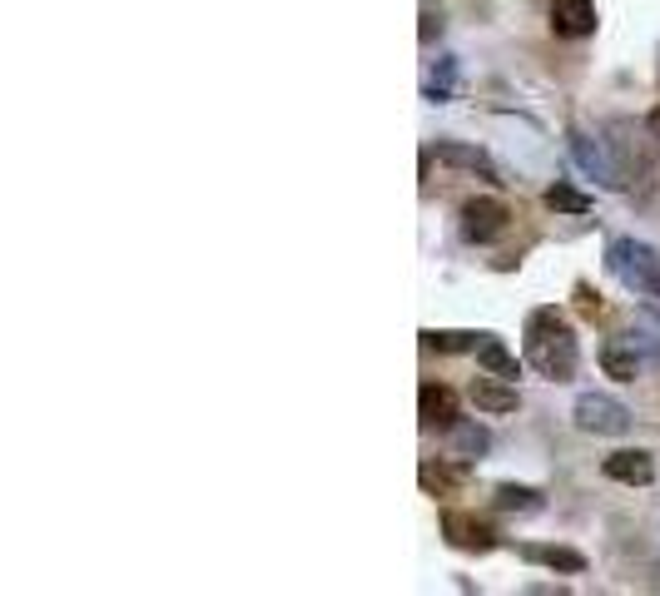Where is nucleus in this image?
<instances>
[{
	"label": "nucleus",
	"instance_id": "1",
	"mask_svg": "<svg viewBox=\"0 0 660 596\" xmlns=\"http://www.w3.org/2000/svg\"><path fill=\"white\" fill-rule=\"evenodd\" d=\"M527 358L531 368L551 383H566L576 378V338L566 328V318L556 308H541L531 313V328H527Z\"/></svg>",
	"mask_w": 660,
	"mask_h": 596
},
{
	"label": "nucleus",
	"instance_id": "2",
	"mask_svg": "<svg viewBox=\"0 0 660 596\" xmlns=\"http://www.w3.org/2000/svg\"><path fill=\"white\" fill-rule=\"evenodd\" d=\"M606 269L626 284V289H636V294H646V284L656 279V249L651 244H636V239H616L611 249H606Z\"/></svg>",
	"mask_w": 660,
	"mask_h": 596
},
{
	"label": "nucleus",
	"instance_id": "3",
	"mask_svg": "<svg viewBox=\"0 0 660 596\" xmlns=\"http://www.w3.org/2000/svg\"><path fill=\"white\" fill-rule=\"evenodd\" d=\"M576 428L596 433V438H621L631 428V408L606 398V393H581L576 398Z\"/></svg>",
	"mask_w": 660,
	"mask_h": 596
},
{
	"label": "nucleus",
	"instance_id": "4",
	"mask_svg": "<svg viewBox=\"0 0 660 596\" xmlns=\"http://www.w3.org/2000/svg\"><path fill=\"white\" fill-rule=\"evenodd\" d=\"M606 149L616 154V169H621V179H636V174H646L651 169V159H656V145L631 125V120H616L611 125V140H606Z\"/></svg>",
	"mask_w": 660,
	"mask_h": 596
},
{
	"label": "nucleus",
	"instance_id": "5",
	"mask_svg": "<svg viewBox=\"0 0 660 596\" xmlns=\"http://www.w3.org/2000/svg\"><path fill=\"white\" fill-rule=\"evenodd\" d=\"M507 224H512V209H507L502 199H467V204H462V234H467L472 244L502 239Z\"/></svg>",
	"mask_w": 660,
	"mask_h": 596
},
{
	"label": "nucleus",
	"instance_id": "6",
	"mask_svg": "<svg viewBox=\"0 0 660 596\" xmlns=\"http://www.w3.org/2000/svg\"><path fill=\"white\" fill-rule=\"evenodd\" d=\"M442 537L462 552H492L497 547V532L472 512H442Z\"/></svg>",
	"mask_w": 660,
	"mask_h": 596
},
{
	"label": "nucleus",
	"instance_id": "7",
	"mask_svg": "<svg viewBox=\"0 0 660 596\" xmlns=\"http://www.w3.org/2000/svg\"><path fill=\"white\" fill-rule=\"evenodd\" d=\"M437 159H442V164H452V169H467V174H477V179H487V184H502V174H497L492 154H487V149H477V145L442 140V145H437Z\"/></svg>",
	"mask_w": 660,
	"mask_h": 596
},
{
	"label": "nucleus",
	"instance_id": "8",
	"mask_svg": "<svg viewBox=\"0 0 660 596\" xmlns=\"http://www.w3.org/2000/svg\"><path fill=\"white\" fill-rule=\"evenodd\" d=\"M551 30L566 40H586L596 30V5L591 0H556L551 5Z\"/></svg>",
	"mask_w": 660,
	"mask_h": 596
},
{
	"label": "nucleus",
	"instance_id": "9",
	"mask_svg": "<svg viewBox=\"0 0 660 596\" xmlns=\"http://www.w3.org/2000/svg\"><path fill=\"white\" fill-rule=\"evenodd\" d=\"M571 154H576V164H581L591 179H601L606 189H621V184H626V179H621V169H616V159L596 145V140H586V135H571Z\"/></svg>",
	"mask_w": 660,
	"mask_h": 596
},
{
	"label": "nucleus",
	"instance_id": "10",
	"mask_svg": "<svg viewBox=\"0 0 660 596\" xmlns=\"http://www.w3.org/2000/svg\"><path fill=\"white\" fill-rule=\"evenodd\" d=\"M417 423L427 433L432 428H452L457 423V398L447 388H437V383H422V393H417Z\"/></svg>",
	"mask_w": 660,
	"mask_h": 596
},
{
	"label": "nucleus",
	"instance_id": "11",
	"mask_svg": "<svg viewBox=\"0 0 660 596\" xmlns=\"http://www.w3.org/2000/svg\"><path fill=\"white\" fill-rule=\"evenodd\" d=\"M606 477L611 482H631V487H646L651 477H656V462H651V452H611L606 457Z\"/></svg>",
	"mask_w": 660,
	"mask_h": 596
},
{
	"label": "nucleus",
	"instance_id": "12",
	"mask_svg": "<svg viewBox=\"0 0 660 596\" xmlns=\"http://www.w3.org/2000/svg\"><path fill=\"white\" fill-rule=\"evenodd\" d=\"M472 403L482 408V413H492V418H502V413H517V388L512 383H497V378H477L472 383Z\"/></svg>",
	"mask_w": 660,
	"mask_h": 596
},
{
	"label": "nucleus",
	"instance_id": "13",
	"mask_svg": "<svg viewBox=\"0 0 660 596\" xmlns=\"http://www.w3.org/2000/svg\"><path fill=\"white\" fill-rule=\"evenodd\" d=\"M522 557L536 562V567H551V572H586V557L581 552H571V547H522Z\"/></svg>",
	"mask_w": 660,
	"mask_h": 596
},
{
	"label": "nucleus",
	"instance_id": "14",
	"mask_svg": "<svg viewBox=\"0 0 660 596\" xmlns=\"http://www.w3.org/2000/svg\"><path fill=\"white\" fill-rule=\"evenodd\" d=\"M601 368H606V378H616V383H636L646 363L636 358V348H601Z\"/></svg>",
	"mask_w": 660,
	"mask_h": 596
},
{
	"label": "nucleus",
	"instance_id": "15",
	"mask_svg": "<svg viewBox=\"0 0 660 596\" xmlns=\"http://www.w3.org/2000/svg\"><path fill=\"white\" fill-rule=\"evenodd\" d=\"M487 443H492V438H487L482 423H452V452H457V457H482Z\"/></svg>",
	"mask_w": 660,
	"mask_h": 596
},
{
	"label": "nucleus",
	"instance_id": "16",
	"mask_svg": "<svg viewBox=\"0 0 660 596\" xmlns=\"http://www.w3.org/2000/svg\"><path fill=\"white\" fill-rule=\"evenodd\" d=\"M477 358H482V368H492L497 378H517V358H512L497 338H487V333H482V343H477Z\"/></svg>",
	"mask_w": 660,
	"mask_h": 596
},
{
	"label": "nucleus",
	"instance_id": "17",
	"mask_svg": "<svg viewBox=\"0 0 660 596\" xmlns=\"http://www.w3.org/2000/svg\"><path fill=\"white\" fill-rule=\"evenodd\" d=\"M417 482H422L427 492H437V497H447V492H457V487H462V472H457V467H437V462H422V472H417Z\"/></svg>",
	"mask_w": 660,
	"mask_h": 596
},
{
	"label": "nucleus",
	"instance_id": "18",
	"mask_svg": "<svg viewBox=\"0 0 660 596\" xmlns=\"http://www.w3.org/2000/svg\"><path fill=\"white\" fill-rule=\"evenodd\" d=\"M422 343H427L432 353H472L482 338H477V333H422Z\"/></svg>",
	"mask_w": 660,
	"mask_h": 596
},
{
	"label": "nucleus",
	"instance_id": "19",
	"mask_svg": "<svg viewBox=\"0 0 660 596\" xmlns=\"http://www.w3.org/2000/svg\"><path fill=\"white\" fill-rule=\"evenodd\" d=\"M546 209H561V214H586V209H591V199H586V194H576V189H566V184H551V189H546Z\"/></svg>",
	"mask_w": 660,
	"mask_h": 596
},
{
	"label": "nucleus",
	"instance_id": "20",
	"mask_svg": "<svg viewBox=\"0 0 660 596\" xmlns=\"http://www.w3.org/2000/svg\"><path fill=\"white\" fill-rule=\"evenodd\" d=\"M497 507H507V512H536L541 497L531 487H497Z\"/></svg>",
	"mask_w": 660,
	"mask_h": 596
},
{
	"label": "nucleus",
	"instance_id": "21",
	"mask_svg": "<svg viewBox=\"0 0 660 596\" xmlns=\"http://www.w3.org/2000/svg\"><path fill=\"white\" fill-rule=\"evenodd\" d=\"M442 30V15H432V10H422V40H432Z\"/></svg>",
	"mask_w": 660,
	"mask_h": 596
},
{
	"label": "nucleus",
	"instance_id": "22",
	"mask_svg": "<svg viewBox=\"0 0 660 596\" xmlns=\"http://www.w3.org/2000/svg\"><path fill=\"white\" fill-rule=\"evenodd\" d=\"M646 130H651V135H656V140H660V105H656V110H651V120H646Z\"/></svg>",
	"mask_w": 660,
	"mask_h": 596
},
{
	"label": "nucleus",
	"instance_id": "23",
	"mask_svg": "<svg viewBox=\"0 0 660 596\" xmlns=\"http://www.w3.org/2000/svg\"><path fill=\"white\" fill-rule=\"evenodd\" d=\"M646 294H651V298H656V303H660V269H656V279L646 284Z\"/></svg>",
	"mask_w": 660,
	"mask_h": 596
}]
</instances>
